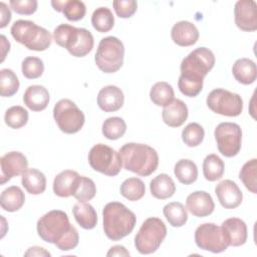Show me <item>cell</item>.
<instances>
[{
	"instance_id": "16",
	"label": "cell",
	"mask_w": 257,
	"mask_h": 257,
	"mask_svg": "<svg viewBox=\"0 0 257 257\" xmlns=\"http://www.w3.org/2000/svg\"><path fill=\"white\" fill-rule=\"evenodd\" d=\"M215 194L219 203L225 209L239 207L243 200V194L238 185L232 180H223L215 188Z\"/></svg>"
},
{
	"instance_id": "47",
	"label": "cell",
	"mask_w": 257,
	"mask_h": 257,
	"mask_svg": "<svg viewBox=\"0 0 257 257\" xmlns=\"http://www.w3.org/2000/svg\"><path fill=\"white\" fill-rule=\"evenodd\" d=\"M24 255L25 256H50V253L42 247L33 246L28 248V250L24 253Z\"/></svg>"
},
{
	"instance_id": "21",
	"label": "cell",
	"mask_w": 257,
	"mask_h": 257,
	"mask_svg": "<svg viewBox=\"0 0 257 257\" xmlns=\"http://www.w3.org/2000/svg\"><path fill=\"white\" fill-rule=\"evenodd\" d=\"M189 110L187 104L181 99H173L169 104L164 106L162 117L164 122L171 127L181 126L188 118Z\"/></svg>"
},
{
	"instance_id": "8",
	"label": "cell",
	"mask_w": 257,
	"mask_h": 257,
	"mask_svg": "<svg viewBox=\"0 0 257 257\" xmlns=\"http://www.w3.org/2000/svg\"><path fill=\"white\" fill-rule=\"evenodd\" d=\"M167 236L165 223L157 217H150L144 221L135 237V246L141 254L156 252Z\"/></svg>"
},
{
	"instance_id": "3",
	"label": "cell",
	"mask_w": 257,
	"mask_h": 257,
	"mask_svg": "<svg viewBox=\"0 0 257 257\" xmlns=\"http://www.w3.org/2000/svg\"><path fill=\"white\" fill-rule=\"evenodd\" d=\"M122 166L141 177L152 175L159 166V155L155 149L138 143L124 144L118 151Z\"/></svg>"
},
{
	"instance_id": "5",
	"label": "cell",
	"mask_w": 257,
	"mask_h": 257,
	"mask_svg": "<svg viewBox=\"0 0 257 257\" xmlns=\"http://www.w3.org/2000/svg\"><path fill=\"white\" fill-rule=\"evenodd\" d=\"M54 41L65 48L74 57H83L93 48L94 40L91 32L85 28H77L62 23L53 31Z\"/></svg>"
},
{
	"instance_id": "39",
	"label": "cell",
	"mask_w": 257,
	"mask_h": 257,
	"mask_svg": "<svg viewBox=\"0 0 257 257\" xmlns=\"http://www.w3.org/2000/svg\"><path fill=\"white\" fill-rule=\"evenodd\" d=\"M96 194V187L94 182L87 177L79 176L77 184L73 193V197L78 202H87L94 198Z\"/></svg>"
},
{
	"instance_id": "34",
	"label": "cell",
	"mask_w": 257,
	"mask_h": 257,
	"mask_svg": "<svg viewBox=\"0 0 257 257\" xmlns=\"http://www.w3.org/2000/svg\"><path fill=\"white\" fill-rule=\"evenodd\" d=\"M119 192L128 201H138L145 196L146 186L139 178H128L121 183Z\"/></svg>"
},
{
	"instance_id": "40",
	"label": "cell",
	"mask_w": 257,
	"mask_h": 257,
	"mask_svg": "<svg viewBox=\"0 0 257 257\" xmlns=\"http://www.w3.org/2000/svg\"><path fill=\"white\" fill-rule=\"evenodd\" d=\"M205 137L203 126L198 122H190L182 131V140L190 148L198 147L202 144Z\"/></svg>"
},
{
	"instance_id": "14",
	"label": "cell",
	"mask_w": 257,
	"mask_h": 257,
	"mask_svg": "<svg viewBox=\"0 0 257 257\" xmlns=\"http://www.w3.org/2000/svg\"><path fill=\"white\" fill-rule=\"evenodd\" d=\"M235 24L246 32L257 30V4L253 0H239L234 7Z\"/></svg>"
},
{
	"instance_id": "19",
	"label": "cell",
	"mask_w": 257,
	"mask_h": 257,
	"mask_svg": "<svg viewBox=\"0 0 257 257\" xmlns=\"http://www.w3.org/2000/svg\"><path fill=\"white\" fill-rule=\"evenodd\" d=\"M124 95L116 85L103 86L97 94V105L105 112H112L120 109L123 105Z\"/></svg>"
},
{
	"instance_id": "25",
	"label": "cell",
	"mask_w": 257,
	"mask_h": 257,
	"mask_svg": "<svg viewBox=\"0 0 257 257\" xmlns=\"http://www.w3.org/2000/svg\"><path fill=\"white\" fill-rule=\"evenodd\" d=\"M72 214L77 224L83 229H93L97 224L96 211L89 203L77 202L72 208Z\"/></svg>"
},
{
	"instance_id": "28",
	"label": "cell",
	"mask_w": 257,
	"mask_h": 257,
	"mask_svg": "<svg viewBox=\"0 0 257 257\" xmlns=\"http://www.w3.org/2000/svg\"><path fill=\"white\" fill-rule=\"evenodd\" d=\"M25 202V195L18 186L6 188L0 196L1 208L6 212H16L22 208Z\"/></svg>"
},
{
	"instance_id": "30",
	"label": "cell",
	"mask_w": 257,
	"mask_h": 257,
	"mask_svg": "<svg viewBox=\"0 0 257 257\" xmlns=\"http://www.w3.org/2000/svg\"><path fill=\"white\" fill-rule=\"evenodd\" d=\"M224 170L223 160L215 154L208 155L203 161V175L209 182L220 180L224 175Z\"/></svg>"
},
{
	"instance_id": "9",
	"label": "cell",
	"mask_w": 257,
	"mask_h": 257,
	"mask_svg": "<svg viewBox=\"0 0 257 257\" xmlns=\"http://www.w3.org/2000/svg\"><path fill=\"white\" fill-rule=\"evenodd\" d=\"M88 163L94 171L108 177L118 175L122 167L119 153L104 144H96L90 149Z\"/></svg>"
},
{
	"instance_id": "26",
	"label": "cell",
	"mask_w": 257,
	"mask_h": 257,
	"mask_svg": "<svg viewBox=\"0 0 257 257\" xmlns=\"http://www.w3.org/2000/svg\"><path fill=\"white\" fill-rule=\"evenodd\" d=\"M150 191L152 196L156 199L166 200L175 194L176 185L169 175L160 174L151 181Z\"/></svg>"
},
{
	"instance_id": "1",
	"label": "cell",
	"mask_w": 257,
	"mask_h": 257,
	"mask_svg": "<svg viewBox=\"0 0 257 257\" xmlns=\"http://www.w3.org/2000/svg\"><path fill=\"white\" fill-rule=\"evenodd\" d=\"M215 55L207 47H198L191 51L181 62V74L178 80L180 91L189 97L197 96L203 89L204 77L215 65Z\"/></svg>"
},
{
	"instance_id": "12",
	"label": "cell",
	"mask_w": 257,
	"mask_h": 257,
	"mask_svg": "<svg viewBox=\"0 0 257 257\" xmlns=\"http://www.w3.org/2000/svg\"><path fill=\"white\" fill-rule=\"evenodd\" d=\"M217 148L219 152L227 158L235 157L239 154L242 146V131L235 122H221L214 132Z\"/></svg>"
},
{
	"instance_id": "33",
	"label": "cell",
	"mask_w": 257,
	"mask_h": 257,
	"mask_svg": "<svg viewBox=\"0 0 257 257\" xmlns=\"http://www.w3.org/2000/svg\"><path fill=\"white\" fill-rule=\"evenodd\" d=\"M91 24L100 33L111 30L114 25V17L111 10L107 7L96 8L91 15Z\"/></svg>"
},
{
	"instance_id": "4",
	"label": "cell",
	"mask_w": 257,
	"mask_h": 257,
	"mask_svg": "<svg viewBox=\"0 0 257 257\" xmlns=\"http://www.w3.org/2000/svg\"><path fill=\"white\" fill-rule=\"evenodd\" d=\"M103 231L112 241H118L132 233L137 217L122 203L109 202L102 209Z\"/></svg>"
},
{
	"instance_id": "43",
	"label": "cell",
	"mask_w": 257,
	"mask_h": 257,
	"mask_svg": "<svg viewBox=\"0 0 257 257\" xmlns=\"http://www.w3.org/2000/svg\"><path fill=\"white\" fill-rule=\"evenodd\" d=\"M112 5L115 14L120 18L132 17L138 9V3L135 0H115Z\"/></svg>"
},
{
	"instance_id": "11",
	"label": "cell",
	"mask_w": 257,
	"mask_h": 257,
	"mask_svg": "<svg viewBox=\"0 0 257 257\" xmlns=\"http://www.w3.org/2000/svg\"><path fill=\"white\" fill-rule=\"evenodd\" d=\"M208 107L221 115L238 116L243 111V100L238 93L224 88H215L207 96Z\"/></svg>"
},
{
	"instance_id": "20",
	"label": "cell",
	"mask_w": 257,
	"mask_h": 257,
	"mask_svg": "<svg viewBox=\"0 0 257 257\" xmlns=\"http://www.w3.org/2000/svg\"><path fill=\"white\" fill-rule=\"evenodd\" d=\"M200 33L198 28L190 21L182 20L174 24L171 30V37L174 43L186 47L195 44L199 39Z\"/></svg>"
},
{
	"instance_id": "38",
	"label": "cell",
	"mask_w": 257,
	"mask_h": 257,
	"mask_svg": "<svg viewBox=\"0 0 257 257\" xmlns=\"http://www.w3.org/2000/svg\"><path fill=\"white\" fill-rule=\"evenodd\" d=\"M28 111L21 105H13L5 111V123L11 128H21L28 121Z\"/></svg>"
},
{
	"instance_id": "29",
	"label": "cell",
	"mask_w": 257,
	"mask_h": 257,
	"mask_svg": "<svg viewBox=\"0 0 257 257\" xmlns=\"http://www.w3.org/2000/svg\"><path fill=\"white\" fill-rule=\"evenodd\" d=\"M174 174L180 183L191 185L195 183L198 178V168L193 161L181 159L175 165Z\"/></svg>"
},
{
	"instance_id": "22",
	"label": "cell",
	"mask_w": 257,
	"mask_h": 257,
	"mask_svg": "<svg viewBox=\"0 0 257 257\" xmlns=\"http://www.w3.org/2000/svg\"><path fill=\"white\" fill-rule=\"evenodd\" d=\"M49 100V92L43 85H30L26 88L23 94L24 104L33 111H41L45 109Z\"/></svg>"
},
{
	"instance_id": "48",
	"label": "cell",
	"mask_w": 257,
	"mask_h": 257,
	"mask_svg": "<svg viewBox=\"0 0 257 257\" xmlns=\"http://www.w3.org/2000/svg\"><path fill=\"white\" fill-rule=\"evenodd\" d=\"M1 44H2V59H1V61H4L7 51H9V49H10V42L6 39V37L4 35H1Z\"/></svg>"
},
{
	"instance_id": "37",
	"label": "cell",
	"mask_w": 257,
	"mask_h": 257,
	"mask_svg": "<svg viewBox=\"0 0 257 257\" xmlns=\"http://www.w3.org/2000/svg\"><path fill=\"white\" fill-rule=\"evenodd\" d=\"M256 175H257V160L256 159H252V160L246 162L242 166V168L239 172V179L242 181V183L246 187V189L249 190L253 194L257 193Z\"/></svg>"
},
{
	"instance_id": "24",
	"label": "cell",
	"mask_w": 257,
	"mask_h": 257,
	"mask_svg": "<svg viewBox=\"0 0 257 257\" xmlns=\"http://www.w3.org/2000/svg\"><path fill=\"white\" fill-rule=\"evenodd\" d=\"M232 73L239 83L248 85L255 82L257 78V67L252 59L239 58L232 66Z\"/></svg>"
},
{
	"instance_id": "17",
	"label": "cell",
	"mask_w": 257,
	"mask_h": 257,
	"mask_svg": "<svg viewBox=\"0 0 257 257\" xmlns=\"http://www.w3.org/2000/svg\"><path fill=\"white\" fill-rule=\"evenodd\" d=\"M221 229L228 243V246L238 247L246 243L248 231L247 225L243 220L239 218L226 219L222 223Z\"/></svg>"
},
{
	"instance_id": "46",
	"label": "cell",
	"mask_w": 257,
	"mask_h": 257,
	"mask_svg": "<svg viewBox=\"0 0 257 257\" xmlns=\"http://www.w3.org/2000/svg\"><path fill=\"white\" fill-rule=\"evenodd\" d=\"M130 252L125 249V247L121 245L112 246L106 253V256H130Z\"/></svg>"
},
{
	"instance_id": "23",
	"label": "cell",
	"mask_w": 257,
	"mask_h": 257,
	"mask_svg": "<svg viewBox=\"0 0 257 257\" xmlns=\"http://www.w3.org/2000/svg\"><path fill=\"white\" fill-rule=\"evenodd\" d=\"M79 175L72 170H65L60 172L53 180V192L56 196L61 198H68L73 196Z\"/></svg>"
},
{
	"instance_id": "31",
	"label": "cell",
	"mask_w": 257,
	"mask_h": 257,
	"mask_svg": "<svg viewBox=\"0 0 257 257\" xmlns=\"http://www.w3.org/2000/svg\"><path fill=\"white\" fill-rule=\"evenodd\" d=\"M164 216L173 227H182L188 220L187 208L180 202H171L163 209Z\"/></svg>"
},
{
	"instance_id": "49",
	"label": "cell",
	"mask_w": 257,
	"mask_h": 257,
	"mask_svg": "<svg viewBox=\"0 0 257 257\" xmlns=\"http://www.w3.org/2000/svg\"><path fill=\"white\" fill-rule=\"evenodd\" d=\"M51 5H52L53 9L56 10L57 12H62L63 7H64V5H65V0H64V1L53 0V1H51Z\"/></svg>"
},
{
	"instance_id": "36",
	"label": "cell",
	"mask_w": 257,
	"mask_h": 257,
	"mask_svg": "<svg viewBox=\"0 0 257 257\" xmlns=\"http://www.w3.org/2000/svg\"><path fill=\"white\" fill-rule=\"evenodd\" d=\"M101 132L107 140H118L125 134L126 123L119 116H111L103 121Z\"/></svg>"
},
{
	"instance_id": "35",
	"label": "cell",
	"mask_w": 257,
	"mask_h": 257,
	"mask_svg": "<svg viewBox=\"0 0 257 257\" xmlns=\"http://www.w3.org/2000/svg\"><path fill=\"white\" fill-rule=\"evenodd\" d=\"M19 79L15 72L9 68L0 70V94L4 97L14 95L19 89Z\"/></svg>"
},
{
	"instance_id": "2",
	"label": "cell",
	"mask_w": 257,
	"mask_h": 257,
	"mask_svg": "<svg viewBox=\"0 0 257 257\" xmlns=\"http://www.w3.org/2000/svg\"><path fill=\"white\" fill-rule=\"evenodd\" d=\"M38 236L45 242L54 244L61 251H69L78 245L77 229L70 224L64 211L52 210L37 221Z\"/></svg>"
},
{
	"instance_id": "42",
	"label": "cell",
	"mask_w": 257,
	"mask_h": 257,
	"mask_svg": "<svg viewBox=\"0 0 257 257\" xmlns=\"http://www.w3.org/2000/svg\"><path fill=\"white\" fill-rule=\"evenodd\" d=\"M62 13L69 21H78L84 17L86 7L80 0H65Z\"/></svg>"
},
{
	"instance_id": "41",
	"label": "cell",
	"mask_w": 257,
	"mask_h": 257,
	"mask_svg": "<svg viewBox=\"0 0 257 257\" xmlns=\"http://www.w3.org/2000/svg\"><path fill=\"white\" fill-rule=\"evenodd\" d=\"M22 74L28 79H36L44 72L43 61L35 56H28L23 59L21 64Z\"/></svg>"
},
{
	"instance_id": "13",
	"label": "cell",
	"mask_w": 257,
	"mask_h": 257,
	"mask_svg": "<svg viewBox=\"0 0 257 257\" xmlns=\"http://www.w3.org/2000/svg\"><path fill=\"white\" fill-rule=\"evenodd\" d=\"M195 242L200 249L212 253L224 252L229 247L221 226L214 223L199 225L195 231Z\"/></svg>"
},
{
	"instance_id": "27",
	"label": "cell",
	"mask_w": 257,
	"mask_h": 257,
	"mask_svg": "<svg viewBox=\"0 0 257 257\" xmlns=\"http://www.w3.org/2000/svg\"><path fill=\"white\" fill-rule=\"evenodd\" d=\"M21 184L27 193L31 195H40L46 189V178L42 172L37 169H27L21 177Z\"/></svg>"
},
{
	"instance_id": "44",
	"label": "cell",
	"mask_w": 257,
	"mask_h": 257,
	"mask_svg": "<svg viewBox=\"0 0 257 257\" xmlns=\"http://www.w3.org/2000/svg\"><path fill=\"white\" fill-rule=\"evenodd\" d=\"M9 5L13 11L21 15H31L37 10L36 0H10Z\"/></svg>"
},
{
	"instance_id": "45",
	"label": "cell",
	"mask_w": 257,
	"mask_h": 257,
	"mask_svg": "<svg viewBox=\"0 0 257 257\" xmlns=\"http://www.w3.org/2000/svg\"><path fill=\"white\" fill-rule=\"evenodd\" d=\"M0 13H1L0 28H4V27L7 26V24L11 20L10 8H8V6L4 2H0Z\"/></svg>"
},
{
	"instance_id": "7",
	"label": "cell",
	"mask_w": 257,
	"mask_h": 257,
	"mask_svg": "<svg viewBox=\"0 0 257 257\" xmlns=\"http://www.w3.org/2000/svg\"><path fill=\"white\" fill-rule=\"evenodd\" d=\"M123 57V43L117 37L107 36L99 41L94 55V61L102 72L113 73L122 66Z\"/></svg>"
},
{
	"instance_id": "10",
	"label": "cell",
	"mask_w": 257,
	"mask_h": 257,
	"mask_svg": "<svg viewBox=\"0 0 257 257\" xmlns=\"http://www.w3.org/2000/svg\"><path fill=\"white\" fill-rule=\"evenodd\" d=\"M53 117L59 127L64 134L78 133L85 121V116L82 110L70 99L62 98L58 100L53 107Z\"/></svg>"
},
{
	"instance_id": "15",
	"label": "cell",
	"mask_w": 257,
	"mask_h": 257,
	"mask_svg": "<svg viewBox=\"0 0 257 257\" xmlns=\"http://www.w3.org/2000/svg\"><path fill=\"white\" fill-rule=\"evenodd\" d=\"M1 185L10 181L13 177L22 175L28 169V161L20 152H9L0 158Z\"/></svg>"
},
{
	"instance_id": "18",
	"label": "cell",
	"mask_w": 257,
	"mask_h": 257,
	"mask_svg": "<svg viewBox=\"0 0 257 257\" xmlns=\"http://www.w3.org/2000/svg\"><path fill=\"white\" fill-rule=\"evenodd\" d=\"M186 207L196 217H207L215 209V203L211 195L205 191H195L186 199Z\"/></svg>"
},
{
	"instance_id": "6",
	"label": "cell",
	"mask_w": 257,
	"mask_h": 257,
	"mask_svg": "<svg viewBox=\"0 0 257 257\" xmlns=\"http://www.w3.org/2000/svg\"><path fill=\"white\" fill-rule=\"evenodd\" d=\"M12 37L29 50L44 51L52 42L50 32L30 20L19 19L15 21L10 29Z\"/></svg>"
},
{
	"instance_id": "32",
	"label": "cell",
	"mask_w": 257,
	"mask_h": 257,
	"mask_svg": "<svg viewBox=\"0 0 257 257\" xmlns=\"http://www.w3.org/2000/svg\"><path fill=\"white\" fill-rule=\"evenodd\" d=\"M175 96L173 86L166 81L156 82L150 91L151 100L158 106H166Z\"/></svg>"
}]
</instances>
